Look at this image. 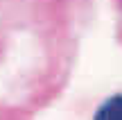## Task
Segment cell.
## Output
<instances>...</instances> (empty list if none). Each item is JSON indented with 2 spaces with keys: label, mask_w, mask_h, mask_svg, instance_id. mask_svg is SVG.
I'll return each mask as SVG.
<instances>
[{
  "label": "cell",
  "mask_w": 122,
  "mask_h": 120,
  "mask_svg": "<svg viewBox=\"0 0 122 120\" xmlns=\"http://www.w3.org/2000/svg\"><path fill=\"white\" fill-rule=\"evenodd\" d=\"M97 120H122V95H111L95 111Z\"/></svg>",
  "instance_id": "6da1fadb"
}]
</instances>
